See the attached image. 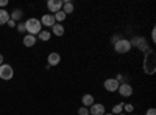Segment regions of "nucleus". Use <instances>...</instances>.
Segmentation results:
<instances>
[{"label": "nucleus", "instance_id": "nucleus-20", "mask_svg": "<svg viewBox=\"0 0 156 115\" xmlns=\"http://www.w3.org/2000/svg\"><path fill=\"white\" fill-rule=\"evenodd\" d=\"M122 112H123V103H119V104H115V106L112 107V112H111V113L119 115V113H122Z\"/></svg>", "mask_w": 156, "mask_h": 115}, {"label": "nucleus", "instance_id": "nucleus-14", "mask_svg": "<svg viewBox=\"0 0 156 115\" xmlns=\"http://www.w3.org/2000/svg\"><path fill=\"white\" fill-rule=\"evenodd\" d=\"M66 16H69V14H72V12L75 11V6H73V3L72 2H62V9H61Z\"/></svg>", "mask_w": 156, "mask_h": 115}, {"label": "nucleus", "instance_id": "nucleus-25", "mask_svg": "<svg viewBox=\"0 0 156 115\" xmlns=\"http://www.w3.org/2000/svg\"><path fill=\"white\" fill-rule=\"evenodd\" d=\"M6 25H8V27H9V28H16V25H17V23H16V22H14V20H11V19H9V20H8V23H6Z\"/></svg>", "mask_w": 156, "mask_h": 115}, {"label": "nucleus", "instance_id": "nucleus-24", "mask_svg": "<svg viewBox=\"0 0 156 115\" xmlns=\"http://www.w3.org/2000/svg\"><path fill=\"white\" fill-rule=\"evenodd\" d=\"M145 115H156V109H154V107H150V109H147Z\"/></svg>", "mask_w": 156, "mask_h": 115}, {"label": "nucleus", "instance_id": "nucleus-9", "mask_svg": "<svg viewBox=\"0 0 156 115\" xmlns=\"http://www.w3.org/2000/svg\"><path fill=\"white\" fill-rule=\"evenodd\" d=\"M119 83H117L114 78H108L105 83H103V87H105V90H108V92H117V89H119Z\"/></svg>", "mask_w": 156, "mask_h": 115}, {"label": "nucleus", "instance_id": "nucleus-19", "mask_svg": "<svg viewBox=\"0 0 156 115\" xmlns=\"http://www.w3.org/2000/svg\"><path fill=\"white\" fill-rule=\"evenodd\" d=\"M53 17H55V22L56 23H61V22H64V20H66V14H64V12L62 11H58V12H55V14H53Z\"/></svg>", "mask_w": 156, "mask_h": 115}, {"label": "nucleus", "instance_id": "nucleus-21", "mask_svg": "<svg viewBox=\"0 0 156 115\" xmlns=\"http://www.w3.org/2000/svg\"><path fill=\"white\" fill-rule=\"evenodd\" d=\"M16 30H17L19 33H27V30H25V23H23V22H19V23L16 25Z\"/></svg>", "mask_w": 156, "mask_h": 115}, {"label": "nucleus", "instance_id": "nucleus-30", "mask_svg": "<svg viewBox=\"0 0 156 115\" xmlns=\"http://www.w3.org/2000/svg\"><path fill=\"white\" fill-rule=\"evenodd\" d=\"M105 115H114V113H105Z\"/></svg>", "mask_w": 156, "mask_h": 115}, {"label": "nucleus", "instance_id": "nucleus-7", "mask_svg": "<svg viewBox=\"0 0 156 115\" xmlns=\"http://www.w3.org/2000/svg\"><path fill=\"white\" fill-rule=\"evenodd\" d=\"M47 9L50 11V12H58V11H61L62 9V0H48L47 2Z\"/></svg>", "mask_w": 156, "mask_h": 115}, {"label": "nucleus", "instance_id": "nucleus-17", "mask_svg": "<svg viewBox=\"0 0 156 115\" xmlns=\"http://www.w3.org/2000/svg\"><path fill=\"white\" fill-rule=\"evenodd\" d=\"M36 37H37V39H41V41H44V42H48L50 37H51V33H50L48 30H42Z\"/></svg>", "mask_w": 156, "mask_h": 115}, {"label": "nucleus", "instance_id": "nucleus-3", "mask_svg": "<svg viewBox=\"0 0 156 115\" xmlns=\"http://www.w3.org/2000/svg\"><path fill=\"white\" fill-rule=\"evenodd\" d=\"M129 44H131V47L134 45V47L139 50V52H142V53L147 52V50L150 48L148 44H147V37H144V36H134L133 39L129 41Z\"/></svg>", "mask_w": 156, "mask_h": 115}, {"label": "nucleus", "instance_id": "nucleus-12", "mask_svg": "<svg viewBox=\"0 0 156 115\" xmlns=\"http://www.w3.org/2000/svg\"><path fill=\"white\" fill-rule=\"evenodd\" d=\"M22 42H23L25 47H34L36 42H37V37L36 36H31V34H27V36H23Z\"/></svg>", "mask_w": 156, "mask_h": 115}, {"label": "nucleus", "instance_id": "nucleus-15", "mask_svg": "<svg viewBox=\"0 0 156 115\" xmlns=\"http://www.w3.org/2000/svg\"><path fill=\"white\" fill-rule=\"evenodd\" d=\"M64 25H61V23H55L53 27H51V33H53L55 36H58V37H61L62 34H64Z\"/></svg>", "mask_w": 156, "mask_h": 115}, {"label": "nucleus", "instance_id": "nucleus-10", "mask_svg": "<svg viewBox=\"0 0 156 115\" xmlns=\"http://www.w3.org/2000/svg\"><path fill=\"white\" fill-rule=\"evenodd\" d=\"M47 62H48V66H50V67L58 66V64L61 62V55H59V53H56V52L48 53V56H47Z\"/></svg>", "mask_w": 156, "mask_h": 115}, {"label": "nucleus", "instance_id": "nucleus-16", "mask_svg": "<svg viewBox=\"0 0 156 115\" xmlns=\"http://www.w3.org/2000/svg\"><path fill=\"white\" fill-rule=\"evenodd\" d=\"M22 16H23V11H22V9H14V11H12L11 14H9V19L14 20V22L17 23V20H20Z\"/></svg>", "mask_w": 156, "mask_h": 115}, {"label": "nucleus", "instance_id": "nucleus-5", "mask_svg": "<svg viewBox=\"0 0 156 115\" xmlns=\"http://www.w3.org/2000/svg\"><path fill=\"white\" fill-rule=\"evenodd\" d=\"M12 76H14V70L9 64H2L0 66V79H5V81H9L12 79Z\"/></svg>", "mask_w": 156, "mask_h": 115}, {"label": "nucleus", "instance_id": "nucleus-18", "mask_svg": "<svg viewBox=\"0 0 156 115\" xmlns=\"http://www.w3.org/2000/svg\"><path fill=\"white\" fill-rule=\"evenodd\" d=\"M9 20V12L6 9H0V25H6Z\"/></svg>", "mask_w": 156, "mask_h": 115}, {"label": "nucleus", "instance_id": "nucleus-26", "mask_svg": "<svg viewBox=\"0 0 156 115\" xmlns=\"http://www.w3.org/2000/svg\"><path fill=\"white\" fill-rule=\"evenodd\" d=\"M8 5V0H0V9H3V6Z\"/></svg>", "mask_w": 156, "mask_h": 115}, {"label": "nucleus", "instance_id": "nucleus-22", "mask_svg": "<svg viewBox=\"0 0 156 115\" xmlns=\"http://www.w3.org/2000/svg\"><path fill=\"white\" fill-rule=\"evenodd\" d=\"M78 115H89V107L81 106L80 109H78Z\"/></svg>", "mask_w": 156, "mask_h": 115}, {"label": "nucleus", "instance_id": "nucleus-11", "mask_svg": "<svg viewBox=\"0 0 156 115\" xmlns=\"http://www.w3.org/2000/svg\"><path fill=\"white\" fill-rule=\"evenodd\" d=\"M56 22H55V17H53V14H44L42 17H41V25H42V27H53V25H55Z\"/></svg>", "mask_w": 156, "mask_h": 115}, {"label": "nucleus", "instance_id": "nucleus-8", "mask_svg": "<svg viewBox=\"0 0 156 115\" xmlns=\"http://www.w3.org/2000/svg\"><path fill=\"white\" fill-rule=\"evenodd\" d=\"M105 113H106V109L101 103H94L89 107V115H105Z\"/></svg>", "mask_w": 156, "mask_h": 115}, {"label": "nucleus", "instance_id": "nucleus-1", "mask_svg": "<svg viewBox=\"0 0 156 115\" xmlns=\"http://www.w3.org/2000/svg\"><path fill=\"white\" fill-rule=\"evenodd\" d=\"M144 72L147 75H154L156 72V55L153 48L144 52Z\"/></svg>", "mask_w": 156, "mask_h": 115}, {"label": "nucleus", "instance_id": "nucleus-28", "mask_svg": "<svg viewBox=\"0 0 156 115\" xmlns=\"http://www.w3.org/2000/svg\"><path fill=\"white\" fill-rule=\"evenodd\" d=\"M3 61H5V58H3V55H2V53H0V66L3 64Z\"/></svg>", "mask_w": 156, "mask_h": 115}, {"label": "nucleus", "instance_id": "nucleus-2", "mask_svg": "<svg viewBox=\"0 0 156 115\" xmlns=\"http://www.w3.org/2000/svg\"><path fill=\"white\" fill-rule=\"evenodd\" d=\"M23 23H25V30H27V33L31 34V36H37L39 33L42 31L41 20L36 19V17H30L27 22H23Z\"/></svg>", "mask_w": 156, "mask_h": 115}, {"label": "nucleus", "instance_id": "nucleus-23", "mask_svg": "<svg viewBox=\"0 0 156 115\" xmlns=\"http://www.w3.org/2000/svg\"><path fill=\"white\" fill-rule=\"evenodd\" d=\"M123 110L125 112H133L134 110V106L133 104H123Z\"/></svg>", "mask_w": 156, "mask_h": 115}, {"label": "nucleus", "instance_id": "nucleus-27", "mask_svg": "<svg viewBox=\"0 0 156 115\" xmlns=\"http://www.w3.org/2000/svg\"><path fill=\"white\" fill-rule=\"evenodd\" d=\"M151 41H153V42H156V30H154V28L151 30Z\"/></svg>", "mask_w": 156, "mask_h": 115}, {"label": "nucleus", "instance_id": "nucleus-4", "mask_svg": "<svg viewBox=\"0 0 156 115\" xmlns=\"http://www.w3.org/2000/svg\"><path fill=\"white\" fill-rule=\"evenodd\" d=\"M114 50H115V53H119V55H126L129 50H131V44H129L128 39H122L120 41H117L114 44Z\"/></svg>", "mask_w": 156, "mask_h": 115}, {"label": "nucleus", "instance_id": "nucleus-13", "mask_svg": "<svg viewBox=\"0 0 156 115\" xmlns=\"http://www.w3.org/2000/svg\"><path fill=\"white\" fill-rule=\"evenodd\" d=\"M81 103H83L84 107H90V106L95 103V98L90 95V93H84V95L81 96Z\"/></svg>", "mask_w": 156, "mask_h": 115}, {"label": "nucleus", "instance_id": "nucleus-29", "mask_svg": "<svg viewBox=\"0 0 156 115\" xmlns=\"http://www.w3.org/2000/svg\"><path fill=\"white\" fill-rule=\"evenodd\" d=\"M119 115H126V113H123V112H122V113H119Z\"/></svg>", "mask_w": 156, "mask_h": 115}, {"label": "nucleus", "instance_id": "nucleus-6", "mask_svg": "<svg viewBox=\"0 0 156 115\" xmlns=\"http://www.w3.org/2000/svg\"><path fill=\"white\" fill-rule=\"evenodd\" d=\"M117 92L120 93V96L128 98V96H131V95H133V87H131V84L123 83V84H120V86H119V89H117Z\"/></svg>", "mask_w": 156, "mask_h": 115}]
</instances>
